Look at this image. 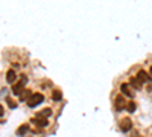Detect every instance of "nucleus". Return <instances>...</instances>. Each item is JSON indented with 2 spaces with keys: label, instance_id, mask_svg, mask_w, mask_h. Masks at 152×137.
I'll list each match as a JSON object with an SVG mask.
<instances>
[{
  "label": "nucleus",
  "instance_id": "f257e3e1",
  "mask_svg": "<svg viewBox=\"0 0 152 137\" xmlns=\"http://www.w3.org/2000/svg\"><path fill=\"white\" fill-rule=\"evenodd\" d=\"M43 101H44V96H43L41 93H32V96L29 97V101H28L26 104H28V107L35 108L37 105H40Z\"/></svg>",
  "mask_w": 152,
  "mask_h": 137
},
{
  "label": "nucleus",
  "instance_id": "f03ea898",
  "mask_svg": "<svg viewBox=\"0 0 152 137\" xmlns=\"http://www.w3.org/2000/svg\"><path fill=\"white\" fill-rule=\"evenodd\" d=\"M26 82H28V78L23 75L21 79H20L14 87H12V93H14V95H21V92H23V89H24V85H26Z\"/></svg>",
  "mask_w": 152,
  "mask_h": 137
},
{
  "label": "nucleus",
  "instance_id": "f3484780",
  "mask_svg": "<svg viewBox=\"0 0 152 137\" xmlns=\"http://www.w3.org/2000/svg\"><path fill=\"white\" fill-rule=\"evenodd\" d=\"M132 137H142V136H140V134H134Z\"/></svg>",
  "mask_w": 152,
  "mask_h": 137
},
{
  "label": "nucleus",
  "instance_id": "423d86ee",
  "mask_svg": "<svg viewBox=\"0 0 152 137\" xmlns=\"http://www.w3.org/2000/svg\"><path fill=\"white\" fill-rule=\"evenodd\" d=\"M135 78H137L138 81H140L142 84H145L146 81H149V79H151V78L148 76V73H146L145 70H140V72H138V73H137V76H135Z\"/></svg>",
  "mask_w": 152,
  "mask_h": 137
},
{
  "label": "nucleus",
  "instance_id": "39448f33",
  "mask_svg": "<svg viewBox=\"0 0 152 137\" xmlns=\"http://www.w3.org/2000/svg\"><path fill=\"white\" fill-rule=\"evenodd\" d=\"M50 114H52V110H50V108H44V110L40 111V113H37V119H47Z\"/></svg>",
  "mask_w": 152,
  "mask_h": 137
},
{
  "label": "nucleus",
  "instance_id": "ddd939ff",
  "mask_svg": "<svg viewBox=\"0 0 152 137\" xmlns=\"http://www.w3.org/2000/svg\"><path fill=\"white\" fill-rule=\"evenodd\" d=\"M52 99H53V101H61V99H62V93L59 92V90H55L53 93H52Z\"/></svg>",
  "mask_w": 152,
  "mask_h": 137
},
{
  "label": "nucleus",
  "instance_id": "a211bd4d",
  "mask_svg": "<svg viewBox=\"0 0 152 137\" xmlns=\"http://www.w3.org/2000/svg\"><path fill=\"white\" fill-rule=\"evenodd\" d=\"M151 72H152V67H151Z\"/></svg>",
  "mask_w": 152,
  "mask_h": 137
},
{
  "label": "nucleus",
  "instance_id": "1a4fd4ad",
  "mask_svg": "<svg viewBox=\"0 0 152 137\" xmlns=\"http://www.w3.org/2000/svg\"><path fill=\"white\" fill-rule=\"evenodd\" d=\"M28 131H29V125H28V123H23V125H21V127H18V130H17V136L23 137Z\"/></svg>",
  "mask_w": 152,
  "mask_h": 137
},
{
  "label": "nucleus",
  "instance_id": "20e7f679",
  "mask_svg": "<svg viewBox=\"0 0 152 137\" xmlns=\"http://www.w3.org/2000/svg\"><path fill=\"white\" fill-rule=\"evenodd\" d=\"M120 90H122V95H125L126 97H132L134 96V92L131 90V87L128 84H122L120 85Z\"/></svg>",
  "mask_w": 152,
  "mask_h": 137
},
{
  "label": "nucleus",
  "instance_id": "2eb2a0df",
  "mask_svg": "<svg viewBox=\"0 0 152 137\" xmlns=\"http://www.w3.org/2000/svg\"><path fill=\"white\" fill-rule=\"evenodd\" d=\"M6 101H8V105H9L11 108H15V107H17V104H15L14 101H11V99H6Z\"/></svg>",
  "mask_w": 152,
  "mask_h": 137
},
{
  "label": "nucleus",
  "instance_id": "9b49d317",
  "mask_svg": "<svg viewBox=\"0 0 152 137\" xmlns=\"http://www.w3.org/2000/svg\"><path fill=\"white\" fill-rule=\"evenodd\" d=\"M31 96H32V93H31V92H28V90H26V92H21V95H20V101H23V102L26 101V102H28Z\"/></svg>",
  "mask_w": 152,
  "mask_h": 137
},
{
  "label": "nucleus",
  "instance_id": "0eeeda50",
  "mask_svg": "<svg viewBox=\"0 0 152 137\" xmlns=\"http://www.w3.org/2000/svg\"><path fill=\"white\" fill-rule=\"evenodd\" d=\"M126 107V102H125V97L123 96H117L116 97V108L120 111L122 108H125Z\"/></svg>",
  "mask_w": 152,
  "mask_h": 137
},
{
  "label": "nucleus",
  "instance_id": "6e6552de",
  "mask_svg": "<svg viewBox=\"0 0 152 137\" xmlns=\"http://www.w3.org/2000/svg\"><path fill=\"white\" fill-rule=\"evenodd\" d=\"M15 79H17V73H15L14 70H12V69H11V70H8V73H6V81H8L9 84H12Z\"/></svg>",
  "mask_w": 152,
  "mask_h": 137
},
{
  "label": "nucleus",
  "instance_id": "7ed1b4c3",
  "mask_svg": "<svg viewBox=\"0 0 152 137\" xmlns=\"http://www.w3.org/2000/svg\"><path fill=\"white\" fill-rule=\"evenodd\" d=\"M131 128H132V122H131L129 117H125L123 120H120V130L123 133H128Z\"/></svg>",
  "mask_w": 152,
  "mask_h": 137
},
{
  "label": "nucleus",
  "instance_id": "9d476101",
  "mask_svg": "<svg viewBox=\"0 0 152 137\" xmlns=\"http://www.w3.org/2000/svg\"><path fill=\"white\" fill-rule=\"evenodd\" d=\"M34 122H35V125L37 127H40V128H44V127H47L49 125V122H47V119H34Z\"/></svg>",
  "mask_w": 152,
  "mask_h": 137
},
{
  "label": "nucleus",
  "instance_id": "4468645a",
  "mask_svg": "<svg viewBox=\"0 0 152 137\" xmlns=\"http://www.w3.org/2000/svg\"><path fill=\"white\" fill-rule=\"evenodd\" d=\"M126 110H128L129 113H134V111H135V104H134L132 101L128 102V104H126Z\"/></svg>",
  "mask_w": 152,
  "mask_h": 137
},
{
  "label": "nucleus",
  "instance_id": "dca6fc26",
  "mask_svg": "<svg viewBox=\"0 0 152 137\" xmlns=\"http://www.w3.org/2000/svg\"><path fill=\"white\" fill-rule=\"evenodd\" d=\"M0 116H3V107L0 105Z\"/></svg>",
  "mask_w": 152,
  "mask_h": 137
},
{
  "label": "nucleus",
  "instance_id": "f8f14e48",
  "mask_svg": "<svg viewBox=\"0 0 152 137\" xmlns=\"http://www.w3.org/2000/svg\"><path fill=\"white\" fill-rule=\"evenodd\" d=\"M131 85H132V87H135V89H137V90H140L143 84H142L140 81H138L137 78H131Z\"/></svg>",
  "mask_w": 152,
  "mask_h": 137
}]
</instances>
